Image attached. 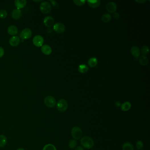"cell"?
Wrapping results in <instances>:
<instances>
[{
	"mask_svg": "<svg viewBox=\"0 0 150 150\" xmlns=\"http://www.w3.org/2000/svg\"><path fill=\"white\" fill-rule=\"evenodd\" d=\"M113 17L114 19H118L119 18V13H113Z\"/></svg>",
	"mask_w": 150,
	"mask_h": 150,
	"instance_id": "32",
	"label": "cell"
},
{
	"mask_svg": "<svg viewBox=\"0 0 150 150\" xmlns=\"http://www.w3.org/2000/svg\"><path fill=\"white\" fill-rule=\"evenodd\" d=\"M44 41L43 38L41 35H36L33 38V42L34 45L38 47H40L43 46Z\"/></svg>",
	"mask_w": 150,
	"mask_h": 150,
	"instance_id": "7",
	"label": "cell"
},
{
	"mask_svg": "<svg viewBox=\"0 0 150 150\" xmlns=\"http://www.w3.org/2000/svg\"><path fill=\"white\" fill-rule=\"evenodd\" d=\"M53 30L57 33H63L65 30V26L64 24L61 22H57L53 26Z\"/></svg>",
	"mask_w": 150,
	"mask_h": 150,
	"instance_id": "8",
	"label": "cell"
},
{
	"mask_svg": "<svg viewBox=\"0 0 150 150\" xmlns=\"http://www.w3.org/2000/svg\"><path fill=\"white\" fill-rule=\"evenodd\" d=\"M5 54V50L4 48L0 46V58H1Z\"/></svg>",
	"mask_w": 150,
	"mask_h": 150,
	"instance_id": "31",
	"label": "cell"
},
{
	"mask_svg": "<svg viewBox=\"0 0 150 150\" xmlns=\"http://www.w3.org/2000/svg\"><path fill=\"white\" fill-rule=\"evenodd\" d=\"M123 150H133V144L130 142H126L122 145Z\"/></svg>",
	"mask_w": 150,
	"mask_h": 150,
	"instance_id": "23",
	"label": "cell"
},
{
	"mask_svg": "<svg viewBox=\"0 0 150 150\" xmlns=\"http://www.w3.org/2000/svg\"><path fill=\"white\" fill-rule=\"evenodd\" d=\"M88 63L89 67H94L97 65L98 60L96 58L92 57L89 59Z\"/></svg>",
	"mask_w": 150,
	"mask_h": 150,
	"instance_id": "19",
	"label": "cell"
},
{
	"mask_svg": "<svg viewBox=\"0 0 150 150\" xmlns=\"http://www.w3.org/2000/svg\"><path fill=\"white\" fill-rule=\"evenodd\" d=\"M44 23L47 27H51L54 25V20L52 17L47 16L44 19Z\"/></svg>",
	"mask_w": 150,
	"mask_h": 150,
	"instance_id": "10",
	"label": "cell"
},
{
	"mask_svg": "<svg viewBox=\"0 0 150 150\" xmlns=\"http://www.w3.org/2000/svg\"><path fill=\"white\" fill-rule=\"evenodd\" d=\"M87 2L88 3L90 7L93 8H98L100 5L101 1L100 0H96V1H87Z\"/></svg>",
	"mask_w": 150,
	"mask_h": 150,
	"instance_id": "17",
	"label": "cell"
},
{
	"mask_svg": "<svg viewBox=\"0 0 150 150\" xmlns=\"http://www.w3.org/2000/svg\"><path fill=\"white\" fill-rule=\"evenodd\" d=\"M111 19V16L108 13H106L103 15L101 19L102 21L104 22H108L110 21Z\"/></svg>",
	"mask_w": 150,
	"mask_h": 150,
	"instance_id": "24",
	"label": "cell"
},
{
	"mask_svg": "<svg viewBox=\"0 0 150 150\" xmlns=\"http://www.w3.org/2000/svg\"><path fill=\"white\" fill-rule=\"evenodd\" d=\"M7 11L4 9L1 10H0V18L1 19H5L7 17Z\"/></svg>",
	"mask_w": 150,
	"mask_h": 150,
	"instance_id": "29",
	"label": "cell"
},
{
	"mask_svg": "<svg viewBox=\"0 0 150 150\" xmlns=\"http://www.w3.org/2000/svg\"><path fill=\"white\" fill-rule=\"evenodd\" d=\"M130 51L132 55L134 56L135 57L138 58V57H139V55H140V52L139 48L138 47L135 46L132 47L131 48Z\"/></svg>",
	"mask_w": 150,
	"mask_h": 150,
	"instance_id": "15",
	"label": "cell"
},
{
	"mask_svg": "<svg viewBox=\"0 0 150 150\" xmlns=\"http://www.w3.org/2000/svg\"><path fill=\"white\" fill-rule=\"evenodd\" d=\"M106 9L109 13H114L117 10V6L114 2H109L106 5Z\"/></svg>",
	"mask_w": 150,
	"mask_h": 150,
	"instance_id": "9",
	"label": "cell"
},
{
	"mask_svg": "<svg viewBox=\"0 0 150 150\" xmlns=\"http://www.w3.org/2000/svg\"><path fill=\"white\" fill-rule=\"evenodd\" d=\"M18 32V28L15 26H10L8 28V33L9 35H12V36L16 35L17 34Z\"/></svg>",
	"mask_w": 150,
	"mask_h": 150,
	"instance_id": "16",
	"label": "cell"
},
{
	"mask_svg": "<svg viewBox=\"0 0 150 150\" xmlns=\"http://www.w3.org/2000/svg\"><path fill=\"white\" fill-rule=\"evenodd\" d=\"M89 68V67L85 64H81L79 65L78 68V71L81 74H84L88 71Z\"/></svg>",
	"mask_w": 150,
	"mask_h": 150,
	"instance_id": "21",
	"label": "cell"
},
{
	"mask_svg": "<svg viewBox=\"0 0 150 150\" xmlns=\"http://www.w3.org/2000/svg\"><path fill=\"white\" fill-rule=\"evenodd\" d=\"M51 9V5L47 1H44L40 5V9L43 13H48L50 12Z\"/></svg>",
	"mask_w": 150,
	"mask_h": 150,
	"instance_id": "5",
	"label": "cell"
},
{
	"mask_svg": "<svg viewBox=\"0 0 150 150\" xmlns=\"http://www.w3.org/2000/svg\"><path fill=\"white\" fill-rule=\"evenodd\" d=\"M81 143L83 147L88 149L93 148L94 145L93 139L88 136L83 137L81 139Z\"/></svg>",
	"mask_w": 150,
	"mask_h": 150,
	"instance_id": "1",
	"label": "cell"
},
{
	"mask_svg": "<svg viewBox=\"0 0 150 150\" xmlns=\"http://www.w3.org/2000/svg\"><path fill=\"white\" fill-rule=\"evenodd\" d=\"M71 134L74 139L78 140L81 138L83 135V132L80 127L75 126L72 129Z\"/></svg>",
	"mask_w": 150,
	"mask_h": 150,
	"instance_id": "2",
	"label": "cell"
},
{
	"mask_svg": "<svg viewBox=\"0 0 150 150\" xmlns=\"http://www.w3.org/2000/svg\"><path fill=\"white\" fill-rule=\"evenodd\" d=\"M131 108V104L130 102H125L121 106V110L123 111H128Z\"/></svg>",
	"mask_w": 150,
	"mask_h": 150,
	"instance_id": "18",
	"label": "cell"
},
{
	"mask_svg": "<svg viewBox=\"0 0 150 150\" xmlns=\"http://www.w3.org/2000/svg\"><path fill=\"white\" fill-rule=\"evenodd\" d=\"M141 52L142 53L143 55L145 56L149 52V48L146 46H143L141 49Z\"/></svg>",
	"mask_w": 150,
	"mask_h": 150,
	"instance_id": "27",
	"label": "cell"
},
{
	"mask_svg": "<svg viewBox=\"0 0 150 150\" xmlns=\"http://www.w3.org/2000/svg\"><path fill=\"white\" fill-rule=\"evenodd\" d=\"M42 150H57V149L53 144H48L44 147Z\"/></svg>",
	"mask_w": 150,
	"mask_h": 150,
	"instance_id": "25",
	"label": "cell"
},
{
	"mask_svg": "<svg viewBox=\"0 0 150 150\" xmlns=\"http://www.w3.org/2000/svg\"><path fill=\"white\" fill-rule=\"evenodd\" d=\"M135 1L137 2L139 4H143V3H145L146 1H145V0H137V1Z\"/></svg>",
	"mask_w": 150,
	"mask_h": 150,
	"instance_id": "33",
	"label": "cell"
},
{
	"mask_svg": "<svg viewBox=\"0 0 150 150\" xmlns=\"http://www.w3.org/2000/svg\"><path fill=\"white\" fill-rule=\"evenodd\" d=\"M17 150H25V149H23V148H18V149H17Z\"/></svg>",
	"mask_w": 150,
	"mask_h": 150,
	"instance_id": "37",
	"label": "cell"
},
{
	"mask_svg": "<svg viewBox=\"0 0 150 150\" xmlns=\"http://www.w3.org/2000/svg\"><path fill=\"white\" fill-rule=\"evenodd\" d=\"M52 29H51V28H50V29H48L47 30V32L48 33H52Z\"/></svg>",
	"mask_w": 150,
	"mask_h": 150,
	"instance_id": "36",
	"label": "cell"
},
{
	"mask_svg": "<svg viewBox=\"0 0 150 150\" xmlns=\"http://www.w3.org/2000/svg\"><path fill=\"white\" fill-rule=\"evenodd\" d=\"M75 150H84L83 147L81 146H78L76 147Z\"/></svg>",
	"mask_w": 150,
	"mask_h": 150,
	"instance_id": "34",
	"label": "cell"
},
{
	"mask_svg": "<svg viewBox=\"0 0 150 150\" xmlns=\"http://www.w3.org/2000/svg\"><path fill=\"white\" fill-rule=\"evenodd\" d=\"M9 43L12 46H17L20 43V39L18 36H13L10 38Z\"/></svg>",
	"mask_w": 150,
	"mask_h": 150,
	"instance_id": "11",
	"label": "cell"
},
{
	"mask_svg": "<svg viewBox=\"0 0 150 150\" xmlns=\"http://www.w3.org/2000/svg\"><path fill=\"white\" fill-rule=\"evenodd\" d=\"M77 144V142L76 140L74 139H71L68 143V147L71 149H74L75 148Z\"/></svg>",
	"mask_w": 150,
	"mask_h": 150,
	"instance_id": "26",
	"label": "cell"
},
{
	"mask_svg": "<svg viewBox=\"0 0 150 150\" xmlns=\"http://www.w3.org/2000/svg\"><path fill=\"white\" fill-rule=\"evenodd\" d=\"M41 51L43 54L46 55H49L51 54L52 50L50 46L47 45H43L42 46Z\"/></svg>",
	"mask_w": 150,
	"mask_h": 150,
	"instance_id": "13",
	"label": "cell"
},
{
	"mask_svg": "<svg viewBox=\"0 0 150 150\" xmlns=\"http://www.w3.org/2000/svg\"><path fill=\"white\" fill-rule=\"evenodd\" d=\"M32 35V31L29 28L23 29L20 34V37L22 40H26L30 38Z\"/></svg>",
	"mask_w": 150,
	"mask_h": 150,
	"instance_id": "6",
	"label": "cell"
},
{
	"mask_svg": "<svg viewBox=\"0 0 150 150\" xmlns=\"http://www.w3.org/2000/svg\"><path fill=\"white\" fill-rule=\"evenodd\" d=\"M26 3L27 2L26 0H16L14 1L15 5L18 9L24 8L26 6Z\"/></svg>",
	"mask_w": 150,
	"mask_h": 150,
	"instance_id": "12",
	"label": "cell"
},
{
	"mask_svg": "<svg viewBox=\"0 0 150 150\" xmlns=\"http://www.w3.org/2000/svg\"><path fill=\"white\" fill-rule=\"evenodd\" d=\"M56 108L58 111L61 112H65L68 108V104L67 101L64 99H60L57 102Z\"/></svg>",
	"mask_w": 150,
	"mask_h": 150,
	"instance_id": "3",
	"label": "cell"
},
{
	"mask_svg": "<svg viewBox=\"0 0 150 150\" xmlns=\"http://www.w3.org/2000/svg\"><path fill=\"white\" fill-rule=\"evenodd\" d=\"M148 59L146 56L142 55L139 58V62L141 65L142 66H146L148 64Z\"/></svg>",
	"mask_w": 150,
	"mask_h": 150,
	"instance_id": "20",
	"label": "cell"
},
{
	"mask_svg": "<svg viewBox=\"0 0 150 150\" xmlns=\"http://www.w3.org/2000/svg\"><path fill=\"white\" fill-rule=\"evenodd\" d=\"M74 3L77 6H82L85 4L86 1L85 0H74Z\"/></svg>",
	"mask_w": 150,
	"mask_h": 150,
	"instance_id": "28",
	"label": "cell"
},
{
	"mask_svg": "<svg viewBox=\"0 0 150 150\" xmlns=\"http://www.w3.org/2000/svg\"><path fill=\"white\" fill-rule=\"evenodd\" d=\"M115 105H116V106H121V104H120L119 102H117L115 103Z\"/></svg>",
	"mask_w": 150,
	"mask_h": 150,
	"instance_id": "35",
	"label": "cell"
},
{
	"mask_svg": "<svg viewBox=\"0 0 150 150\" xmlns=\"http://www.w3.org/2000/svg\"><path fill=\"white\" fill-rule=\"evenodd\" d=\"M22 16V12L20 10L16 9L13 10L12 13V17L15 19H18Z\"/></svg>",
	"mask_w": 150,
	"mask_h": 150,
	"instance_id": "14",
	"label": "cell"
},
{
	"mask_svg": "<svg viewBox=\"0 0 150 150\" xmlns=\"http://www.w3.org/2000/svg\"><path fill=\"white\" fill-rule=\"evenodd\" d=\"M135 146H136V147H137L138 150H140V149H142L143 147V143L141 140H139V141L137 142V143H136Z\"/></svg>",
	"mask_w": 150,
	"mask_h": 150,
	"instance_id": "30",
	"label": "cell"
},
{
	"mask_svg": "<svg viewBox=\"0 0 150 150\" xmlns=\"http://www.w3.org/2000/svg\"><path fill=\"white\" fill-rule=\"evenodd\" d=\"M44 103L48 108H53L56 105V100L52 96H48L45 98Z\"/></svg>",
	"mask_w": 150,
	"mask_h": 150,
	"instance_id": "4",
	"label": "cell"
},
{
	"mask_svg": "<svg viewBox=\"0 0 150 150\" xmlns=\"http://www.w3.org/2000/svg\"><path fill=\"white\" fill-rule=\"evenodd\" d=\"M7 142V137L3 135H0V147H4Z\"/></svg>",
	"mask_w": 150,
	"mask_h": 150,
	"instance_id": "22",
	"label": "cell"
}]
</instances>
